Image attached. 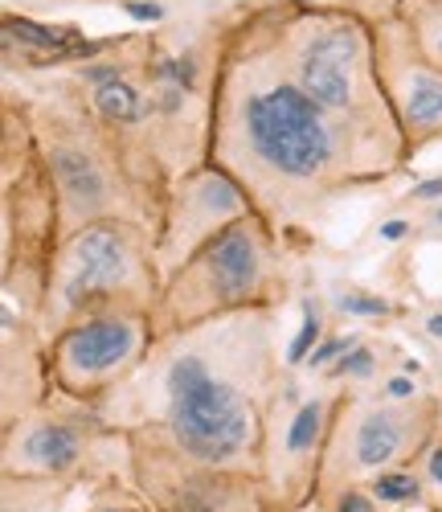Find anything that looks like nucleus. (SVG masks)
<instances>
[{"mask_svg": "<svg viewBox=\"0 0 442 512\" xmlns=\"http://www.w3.org/2000/svg\"><path fill=\"white\" fill-rule=\"evenodd\" d=\"M406 230H410L406 222H385V226H381V238H385V242H397V238H406Z\"/></svg>", "mask_w": 442, "mask_h": 512, "instance_id": "nucleus-23", "label": "nucleus"}, {"mask_svg": "<svg viewBox=\"0 0 442 512\" xmlns=\"http://www.w3.org/2000/svg\"><path fill=\"white\" fill-rule=\"evenodd\" d=\"M234 119L250 160L279 181H324L340 160V127L332 123V111L303 95L291 74H258L250 66V82H242L238 91Z\"/></svg>", "mask_w": 442, "mask_h": 512, "instance_id": "nucleus-1", "label": "nucleus"}, {"mask_svg": "<svg viewBox=\"0 0 442 512\" xmlns=\"http://www.w3.org/2000/svg\"><path fill=\"white\" fill-rule=\"evenodd\" d=\"M369 492L381 504H410V500H418L422 488H418V480L410 472H377L373 484H369Z\"/></svg>", "mask_w": 442, "mask_h": 512, "instance_id": "nucleus-15", "label": "nucleus"}, {"mask_svg": "<svg viewBox=\"0 0 442 512\" xmlns=\"http://www.w3.org/2000/svg\"><path fill=\"white\" fill-rule=\"evenodd\" d=\"M279 46L291 62L287 74L332 115H357L369 95L385 99L377 74V37L365 17L352 13H312L295 9L275 13Z\"/></svg>", "mask_w": 442, "mask_h": 512, "instance_id": "nucleus-2", "label": "nucleus"}, {"mask_svg": "<svg viewBox=\"0 0 442 512\" xmlns=\"http://www.w3.org/2000/svg\"><path fill=\"white\" fill-rule=\"evenodd\" d=\"M95 107L107 123H140L148 115V99L131 87L127 78L107 82V87H95Z\"/></svg>", "mask_w": 442, "mask_h": 512, "instance_id": "nucleus-12", "label": "nucleus"}, {"mask_svg": "<svg viewBox=\"0 0 442 512\" xmlns=\"http://www.w3.org/2000/svg\"><path fill=\"white\" fill-rule=\"evenodd\" d=\"M385 394L393 402H406V398H414V381L410 377H393V381H385Z\"/></svg>", "mask_w": 442, "mask_h": 512, "instance_id": "nucleus-22", "label": "nucleus"}, {"mask_svg": "<svg viewBox=\"0 0 442 512\" xmlns=\"http://www.w3.org/2000/svg\"><path fill=\"white\" fill-rule=\"evenodd\" d=\"M410 197H414V201H442V177H434V181H418V185L410 189Z\"/></svg>", "mask_w": 442, "mask_h": 512, "instance_id": "nucleus-21", "label": "nucleus"}, {"mask_svg": "<svg viewBox=\"0 0 442 512\" xmlns=\"http://www.w3.org/2000/svg\"><path fill=\"white\" fill-rule=\"evenodd\" d=\"M402 21L410 25L418 50L442 66V0H406L402 5Z\"/></svg>", "mask_w": 442, "mask_h": 512, "instance_id": "nucleus-11", "label": "nucleus"}, {"mask_svg": "<svg viewBox=\"0 0 442 512\" xmlns=\"http://www.w3.org/2000/svg\"><path fill=\"white\" fill-rule=\"evenodd\" d=\"M352 345H357V340H352V336H332V340H324V345H316V349H312V357H307V361H312V365H328L332 357L348 353Z\"/></svg>", "mask_w": 442, "mask_h": 512, "instance_id": "nucleus-18", "label": "nucleus"}, {"mask_svg": "<svg viewBox=\"0 0 442 512\" xmlns=\"http://www.w3.org/2000/svg\"><path fill=\"white\" fill-rule=\"evenodd\" d=\"M434 226H438V230H442V209H438V213H434Z\"/></svg>", "mask_w": 442, "mask_h": 512, "instance_id": "nucleus-26", "label": "nucleus"}, {"mask_svg": "<svg viewBox=\"0 0 442 512\" xmlns=\"http://www.w3.org/2000/svg\"><path fill=\"white\" fill-rule=\"evenodd\" d=\"M136 279H140V254L131 234L123 226L99 222L70 238L62 271H58V287H62L58 295L66 308H82L86 300L131 287Z\"/></svg>", "mask_w": 442, "mask_h": 512, "instance_id": "nucleus-6", "label": "nucleus"}, {"mask_svg": "<svg viewBox=\"0 0 442 512\" xmlns=\"http://www.w3.org/2000/svg\"><path fill=\"white\" fill-rule=\"evenodd\" d=\"M332 373L336 377H365V373H373V353L369 349H348Z\"/></svg>", "mask_w": 442, "mask_h": 512, "instance_id": "nucleus-17", "label": "nucleus"}, {"mask_svg": "<svg viewBox=\"0 0 442 512\" xmlns=\"http://www.w3.org/2000/svg\"><path fill=\"white\" fill-rule=\"evenodd\" d=\"M430 476H434V484H442V447L430 455Z\"/></svg>", "mask_w": 442, "mask_h": 512, "instance_id": "nucleus-24", "label": "nucleus"}, {"mask_svg": "<svg viewBox=\"0 0 442 512\" xmlns=\"http://www.w3.org/2000/svg\"><path fill=\"white\" fill-rule=\"evenodd\" d=\"M119 5L136 17V21H160L164 17V5H140V0H119Z\"/></svg>", "mask_w": 442, "mask_h": 512, "instance_id": "nucleus-20", "label": "nucleus"}, {"mask_svg": "<svg viewBox=\"0 0 442 512\" xmlns=\"http://www.w3.org/2000/svg\"><path fill=\"white\" fill-rule=\"evenodd\" d=\"M373 500H377V496H365V492H357V488H348V492L336 496L332 512H377Z\"/></svg>", "mask_w": 442, "mask_h": 512, "instance_id": "nucleus-19", "label": "nucleus"}, {"mask_svg": "<svg viewBox=\"0 0 442 512\" xmlns=\"http://www.w3.org/2000/svg\"><path fill=\"white\" fill-rule=\"evenodd\" d=\"M267 271H271V246L250 218H238L230 226H221L193 259V267L185 271L181 283H193L205 312H230L238 304H250L254 295L267 287Z\"/></svg>", "mask_w": 442, "mask_h": 512, "instance_id": "nucleus-4", "label": "nucleus"}, {"mask_svg": "<svg viewBox=\"0 0 442 512\" xmlns=\"http://www.w3.org/2000/svg\"><path fill=\"white\" fill-rule=\"evenodd\" d=\"M320 435H324V402L316 398V402H303V406L295 410V418H291V426H287V451H291V455L316 451Z\"/></svg>", "mask_w": 442, "mask_h": 512, "instance_id": "nucleus-13", "label": "nucleus"}, {"mask_svg": "<svg viewBox=\"0 0 442 512\" xmlns=\"http://www.w3.org/2000/svg\"><path fill=\"white\" fill-rule=\"evenodd\" d=\"M164 402L168 431L189 459L197 463H230L250 451L258 439V418L246 394L230 377L209 365V353L185 349L164 369Z\"/></svg>", "mask_w": 442, "mask_h": 512, "instance_id": "nucleus-3", "label": "nucleus"}, {"mask_svg": "<svg viewBox=\"0 0 442 512\" xmlns=\"http://www.w3.org/2000/svg\"><path fill=\"white\" fill-rule=\"evenodd\" d=\"M336 304L344 312H352V316H389L393 312L389 300H381V295H365V291H344Z\"/></svg>", "mask_w": 442, "mask_h": 512, "instance_id": "nucleus-16", "label": "nucleus"}, {"mask_svg": "<svg viewBox=\"0 0 442 512\" xmlns=\"http://www.w3.org/2000/svg\"><path fill=\"white\" fill-rule=\"evenodd\" d=\"M414 414L406 410H389V406H373L357 418L352 426V447H348V463L352 467H385L389 459H397L410 439H414ZM418 443V439H414Z\"/></svg>", "mask_w": 442, "mask_h": 512, "instance_id": "nucleus-8", "label": "nucleus"}, {"mask_svg": "<svg viewBox=\"0 0 442 512\" xmlns=\"http://www.w3.org/2000/svg\"><path fill=\"white\" fill-rule=\"evenodd\" d=\"M82 455V435L70 422H29L21 431V443L13 447V459L29 472H70Z\"/></svg>", "mask_w": 442, "mask_h": 512, "instance_id": "nucleus-9", "label": "nucleus"}, {"mask_svg": "<svg viewBox=\"0 0 442 512\" xmlns=\"http://www.w3.org/2000/svg\"><path fill=\"white\" fill-rule=\"evenodd\" d=\"M320 336H324L320 304H316V300H303V324H299V336L291 340V349H287V361H291V365H303L307 357H312V349H316Z\"/></svg>", "mask_w": 442, "mask_h": 512, "instance_id": "nucleus-14", "label": "nucleus"}, {"mask_svg": "<svg viewBox=\"0 0 442 512\" xmlns=\"http://www.w3.org/2000/svg\"><path fill=\"white\" fill-rule=\"evenodd\" d=\"M140 336L144 328L136 316H119V312L86 316L58 336L54 345L58 377L70 390H91L140 353Z\"/></svg>", "mask_w": 442, "mask_h": 512, "instance_id": "nucleus-7", "label": "nucleus"}, {"mask_svg": "<svg viewBox=\"0 0 442 512\" xmlns=\"http://www.w3.org/2000/svg\"><path fill=\"white\" fill-rule=\"evenodd\" d=\"M426 328H430V336H442V312H438V316H430V320H426Z\"/></svg>", "mask_w": 442, "mask_h": 512, "instance_id": "nucleus-25", "label": "nucleus"}, {"mask_svg": "<svg viewBox=\"0 0 442 512\" xmlns=\"http://www.w3.org/2000/svg\"><path fill=\"white\" fill-rule=\"evenodd\" d=\"M54 177H58V189H62L66 205H78V209L91 213L107 201L103 168L82 148H54Z\"/></svg>", "mask_w": 442, "mask_h": 512, "instance_id": "nucleus-10", "label": "nucleus"}, {"mask_svg": "<svg viewBox=\"0 0 442 512\" xmlns=\"http://www.w3.org/2000/svg\"><path fill=\"white\" fill-rule=\"evenodd\" d=\"M377 37V74L410 136H438L442 132V66H434L410 33V25L385 17L373 25Z\"/></svg>", "mask_w": 442, "mask_h": 512, "instance_id": "nucleus-5", "label": "nucleus"}]
</instances>
